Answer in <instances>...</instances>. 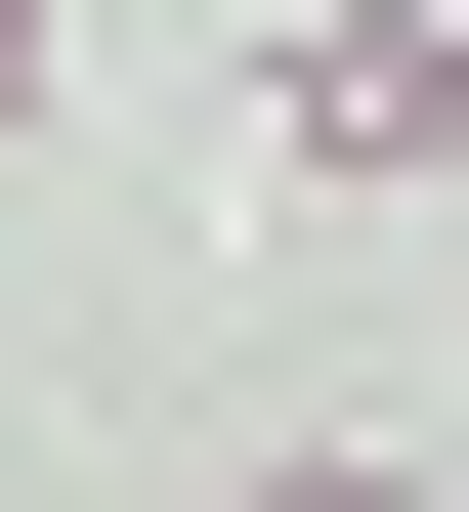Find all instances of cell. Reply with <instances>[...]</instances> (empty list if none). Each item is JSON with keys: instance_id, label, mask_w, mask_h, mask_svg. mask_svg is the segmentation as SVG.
<instances>
[{"instance_id": "6da1fadb", "label": "cell", "mask_w": 469, "mask_h": 512, "mask_svg": "<svg viewBox=\"0 0 469 512\" xmlns=\"http://www.w3.org/2000/svg\"><path fill=\"white\" fill-rule=\"evenodd\" d=\"M256 171H469V128H427V0H299V86H256Z\"/></svg>"}, {"instance_id": "7a4b0ae2", "label": "cell", "mask_w": 469, "mask_h": 512, "mask_svg": "<svg viewBox=\"0 0 469 512\" xmlns=\"http://www.w3.org/2000/svg\"><path fill=\"white\" fill-rule=\"evenodd\" d=\"M256 512H427V470H384V427H299V470H256Z\"/></svg>"}, {"instance_id": "3957f363", "label": "cell", "mask_w": 469, "mask_h": 512, "mask_svg": "<svg viewBox=\"0 0 469 512\" xmlns=\"http://www.w3.org/2000/svg\"><path fill=\"white\" fill-rule=\"evenodd\" d=\"M43 86H86V43H43V0H0V128H43Z\"/></svg>"}, {"instance_id": "277c9868", "label": "cell", "mask_w": 469, "mask_h": 512, "mask_svg": "<svg viewBox=\"0 0 469 512\" xmlns=\"http://www.w3.org/2000/svg\"><path fill=\"white\" fill-rule=\"evenodd\" d=\"M427 128H469V0H427Z\"/></svg>"}]
</instances>
